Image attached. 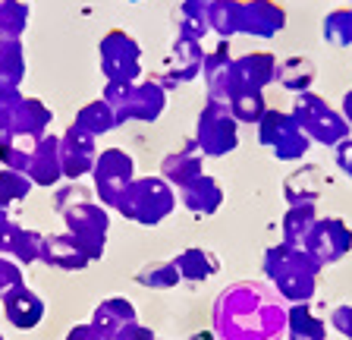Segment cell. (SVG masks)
<instances>
[{
    "instance_id": "cell-1",
    "label": "cell",
    "mask_w": 352,
    "mask_h": 340,
    "mask_svg": "<svg viewBox=\"0 0 352 340\" xmlns=\"http://www.w3.org/2000/svg\"><path fill=\"white\" fill-rule=\"evenodd\" d=\"M318 265L305 249H296V246H286V243H277L271 249L264 252V274L267 281L277 287V293L289 303H308L315 296V287H318Z\"/></svg>"
},
{
    "instance_id": "cell-2",
    "label": "cell",
    "mask_w": 352,
    "mask_h": 340,
    "mask_svg": "<svg viewBox=\"0 0 352 340\" xmlns=\"http://www.w3.org/2000/svg\"><path fill=\"white\" fill-rule=\"evenodd\" d=\"M176 208V189L164 177H135L126 193L120 195V202L113 205V211L126 217L132 224L142 227H154Z\"/></svg>"
},
{
    "instance_id": "cell-3",
    "label": "cell",
    "mask_w": 352,
    "mask_h": 340,
    "mask_svg": "<svg viewBox=\"0 0 352 340\" xmlns=\"http://www.w3.org/2000/svg\"><path fill=\"white\" fill-rule=\"evenodd\" d=\"M296 117V123L302 126V133L308 136L311 142H318V145H330L337 148L343 139H349V123L343 120V114H340V107H333L330 101H324L321 95H315V92H302V95H296L293 101V111H289Z\"/></svg>"
},
{
    "instance_id": "cell-4",
    "label": "cell",
    "mask_w": 352,
    "mask_h": 340,
    "mask_svg": "<svg viewBox=\"0 0 352 340\" xmlns=\"http://www.w3.org/2000/svg\"><path fill=\"white\" fill-rule=\"evenodd\" d=\"M192 139L205 158H227L239 148V123L223 101H208L198 111Z\"/></svg>"
},
{
    "instance_id": "cell-5",
    "label": "cell",
    "mask_w": 352,
    "mask_h": 340,
    "mask_svg": "<svg viewBox=\"0 0 352 340\" xmlns=\"http://www.w3.org/2000/svg\"><path fill=\"white\" fill-rule=\"evenodd\" d=\"M98 63L104 82H139L142 45L126 29H107L98 41Z\"/></svg>"
},
{
    "instance_id": "cell-6",
    "label": "cell",
    "mask_w": 352,
    "mask_h": 340,
    "mask_svg": "<svg viewBox=\"0 0 352 340\" xmlns=\"http://www.w3.org/2000/svg\"><path fill=\"white\" fill-rule=\"evenodd\" d=\"M66 221V233H73L79 240V246L88 252V259L98 262L104 255V243H107V230H110V217H107V205L95 202L91 195L79 199L73 208H66L63 215Z\"/></svg>"
},
{
    "instance_id": "cell-7",
    "label": "cell",
    "mask_w": 352,
    "mask_h": 340,
    "mask_svg": "<svg viewBox=\"0 0 352 340\" xmlns=\"http://www.w3.org/2000/svg\"><path fill=\"white\" fill-rule=\"evenodd\" d=\"M91 180H95L98 202L113 208L120 202V195L126 193V186L135 180V161H132V155L123 151V148H104V151H98Z\"/></svg>"
},
{
    "instance_id": "cell-8",
    "label": "cell",
    "mask_w": 352,
    "mask_h": 340,
    "mask_svg": "<svg viewBox=\"0 0 352 340\" xmlns=\"http://www.w3.org/2000/svg\"><path fill=\"white\" fill-rule=\"evenodd\" d=\"M302 249L318 262V265H333L352 249V227L343 217H318V224L311 227L305 246Z\"/></svg>"
},
{
    "instance_id": "cell-9",
    "label": "cell",
    "mask_w": 352,
    "mask_h": 340,
    "mask_svg": "<svg viewBox=\"0 0 352 340\" xmlns=\"http://www.w3.org/2000/svg\"><path fill=\"white\" fill-rule=\"evenodd\" d=\"M201 63H205V47L201 41L192 35H183L176 32L173 45H170V54L164 60V73H161V85L170 89V85H186L195 76H201Z\"/></svg>"
},
{
    "instance_id": "cell-10",
    "label": "cell",
    "mask_w": 352,
    "mask_h": 340,
    "mask_svg": "<svg viewBox=\"0 0 352 340\" xmlns=\"http://www.w3.org/2000/svg\"><path fill=\"white\" fill-rule=\"evenodd\" d=\"M98 139L88 136L85 129H79L76 123L66 126V133L60 136V161H63V180L79 183L82 177H88L95 170L98 161Z\"/></svg>"
},
{
    "instance_id": "cell-11",
    "label": "cell",
    "mask_w": 352,
    "mask_h": 340,
    "mask_svg": "<svg viewBox=\"0 0 352 340\" xmlns=\"http://www.w3.org/2000/svg\"><path fill=\"white\" fill-rule=\"evenodd\" d=\"M167 107V89L157 79H139L129 98L117 107L120 123H154Z\"/></svg>"
},
{
    "instance_id": "cell-12",
    "label": "cell",
    "mask_w": 352,
    "mask_h": 340,
    "mask_svg": "<svg viewBox=\"0 0 352 340\" xmlns=\"http://www.w3.org/2000/svg\"><path fill=\"white\" fill-rule=\"evenodd\" d=\"M233 54H230V41L220 38L211 51H205V63H201V76L208 85V101H223L233 95Z\"/></svg>"
},
{
    "instance_id": "cell-13",
    "label": "cell",
    "mask_w": 352,
    "mask_h": 340,
    "mask_svg": "<svg viewBox=\"0 0 352 340\" xmlns=\"http://www.w3.org/2000/svg\"><path fill=\"white\" fill-rule=\"evenodd\" d=\"M277 63L271 51H252L233 60V89H258L264 92L267 85L277 82Z\"/></svg>"
},
{
    "instance_id": "cell-14",
    "label": "cell",
    "mask_w": 352,
    "mask_h": 340,
    "mask_svg": "<svg viewBox=\"0 0 352 340\" xmlns=\"http://www.w3.org/2000/svg\"><path fill=\"white\" fill-rule=\"evenodd\" d=\"M286 29V10L277 0H242V32L252 38H274Z\"/></svg>"
},
{
    "instance_id": "cell-15",
    "label": "cell",
    "mask_w": 352,
    "mask_h": 340,
    "mask_svg": "<svg viewBox=\"0 0 352 340\" xmlns=\"http://www.w3.org/2000/svg\"><path fill=\"white\" fill-rule=\"evenodd\" d=\"M205 173V155H201V148L195 145V139H186L183 148H176L170 155H164L161 161V177L173 186L176 193L189 186L192 180H198Z\"/></svg>"
},
{
    "instance_id": "cell-16",
    "label": "cell",
    "mask_w": 352,
    "mask_h": 340,
    "mask_svg": "<svg viewBox=\"0 0 352 340\" xmlns=\"http://www.w3.org/2000/svg\"><path fill=\"white\" fill-rule=\"evenodd\" d=\"M0 303H3V315H7V321L16 328V331H35V328L41 325L44 299L32 287H25V284L13 287Z\"/></svg>"
},
{
    "instance_id": "cell-17",
    "label": "cell",
    "mask_w": 352,
    "mask_h": 340,
    "mask_svg": "<svg viewBox=\"0 0 352 340\" xmlns=\"http://www.w3.org/2000/svg\"><path fill=\"white\" fill-rule=\"evenodd\" d=\"M25 177L35 186H57L63 180V161H60V136L47 133L35 142V151H32V164L25 170Z\"/></svg>"
},
{
    "instance_id": "cell-18",
    "label": "cell",
    "mask_w": 352,
    "mask_h": 340,
    "mask_svg": "<svg viewBox=\"0 0 352 340\" xmlns=\"http://www.w3.org/2000/svg\"><path fill=\"white\" fill-rule=\"evenodd\" d=\"M41 262L51 268H60V271H82V268L91 265L88 252L82 249L73 233H51V237H44Z\"/></svg>"
},
{
    "instance_id": "cell-19",
    "label": "cell",
    "mask_w": 352,
    "mask_h": 340,
    "mask_svg": "<svg viewBox=\"0 0 352 340\" xmlns=\"http://www.w3.org/2000/svg\"><path fill=\"white\" fill-rule=\"evenodd\" d=\"M179 202L189 208L192 215L211 217V215H217L220 205H223V189H220V183L214 177L201 173L198 180H192L189 186L179 189Z\"/></svg>"
},
{
    "instance_id": "cell-20",
    "label": "cell",
    "mask_w": 352,
    "mask_h": 340,
    "mask_svg": "<svg viewBox=\"0 0 352 340\" xmlns=\"http://www.w3.org/2000/svg\"><path fill=\"white\" fill-rule=\"evenodd\" d=\"M51 120H54V111L47 107V104L41 101V98H32V95H22L19 107H16V117H13V133L25 136V139H41V136H47V129H51Z\"/></svg>"
},
{
    "instance_id": "cell-21",
    "label": "cell",
    "mask_w": 352,
    "mask_h": 340,
    "mask_svg": "<svg viewBox=\"0 0 352 340\" xmlns=\"http://www.w3.org/2000/svg\"><path fill=\"white\" fill-rule=\"evenodd\" d=\"M132 321H139V315H135V306H132L129 299H123V296L104 299L95 309V315H91V328H95L104 340H113L126 325H132Z\"/></svg>"
},
{
    "instance_id": "cell-22",
    "label": "cell",
    "mask_w": 352,
    "mask_h": 340,
    "mask_svg": "<svg viewBox=\"0 0 352 340\" xmlns=\"http://www.w3.org/2000/svg\"><path fill=\"white\" fill-rule=\"evenodd\" d=\"M330 180L321 173L318 164H308V167H299L293 170L283 183V193H286V202L289 205H315L321 189L327 186Z\"/></svg>"
},
{
    "instance_id": "cell-23",
    "label": "cell",
    "mask_w": 352,
    "mask_h": 340,
    "mask_svg": "<svg viewBox=\"0 0 352 340\" xmlns=\"http://www.w3.org/2000/svg\"><path fill=\"white\" fill-rule=\"evenodd\" d=\"M176 271H179V281H189V284H201L208 277L220 271V262L214 252L201 249V246H192V249H183L179 255L173 259Z\"/></svg>"
},
{
    "instance_id": "cell-24",
    "label": "cell",
    "mask_w": 352,
    "mask_h": 340,
    "mask_svg": "<svg viewBox=\"0 0 352 340\" xmlns=\"http://www.w3.org/2000/svg\"><path fill=\"white\" fill-rule=\"evenodd\" d=\"M73 123L79 126V129H85L88 136L101 139V136H107V133H113V129H117L120 117H117V111H113V107L104 101V98H95V101L82 104Z\"/></svg>"
},
{
    "instance_id": "cell-25",
    "label": "cell",
    "mask_w": 352,
    "mask_h": 340,
    "mask_svg": "<svg viewBox=\"0 0 352 340\" xmlns=\"http://www.w3.org/2000/svg\"><path fill=\"white\" fill-rule=\"evenodd\" d=\"M315 76H318L315 60H308V57H286L277 63V85L286 92H293V95L311 92Z\"/></svg>"
},
{
    "instance_id": "cell-26",
    "label": "cell",
    "mask_w": 352,
    "mask_h": 340,
    "mask_svg": "<svg viewBox=\"0 0 352 340\" xmlns=\"http://www.w3.org/2000/svg\"><path fill=\"white\" fill-rule=\"evenodd\" d=\"M208 25L211 35L230 41L242 32V0H211L208 3Z\"/></svg>"
},
{
    "instance_id": "cell-27",
    "label": "cell",
    "mask_w": 352,
    "mask_h": 340,
    "mask_svg": "<svg viewBox=\"0 0 352 340\" xmlns=\"http://www.w3.org/2000/svg\"><path fill=\"white\" fill-rule=\"evenodd\" d=\"M286 334H289V340H324L327 325H324V318L311 312L308 303H296L286 312Z\"/></svg>"
},
{
    "instance_id": "cell-28",
    "label": "cell",
    "mask_w": 352,
    "mask_h": 340,
    "mask_svg": "<svg viewBox=\"0 0 352 340\" xmlns=\"http://www.w3.org/2000/svg\"><path fill=\"white\" fill-rule=\"evenodd\" d=\"M296 129H299V123H296V117L289 111L267 107V114L258 120V142H261L264 148H271V151H274V148H277L286 136H293Z\"/></svg>"
},
{
    "instance_id": "cell-29",
    "label": "cell",
    "mask_w": 352,
    "mask_h": 340,
    "mask_svg": "<svg viewBox=\"0 0 352 340\" xmlns=\"http://www.w3.org/2000/svg\"><path fill=\"white\" fill-rule=\"evenodd\" d=\"M32 151H35V139H25L13 129L0 133V167L25 173L32 164Z\"/></svg>"
},
{
    "instance_id": "cell-30",
    "label": "cell",
    "mask_w": 352,
    "mask_h": 340,
    "mask_svg": "<svg viewBox=\"0 0 352 340\" xmlns=\"http://www.w3.org/2000/svg\"><path fill=\"white\" fill-rule=\"evenodd\" d=\"M227 107H230V114L236 117V123H255L258 126V120L267 114V101H264V92H258V89H233V95L227 98Z\"/></svg>"
},
{
    "instance_id": "cell-31",
    "label": "cell",
    "mask_w": 352,
    "mask_h": 340,
    "mask_svg": "<svg viewBox=\"0 0 352 340\" xmlns=\"http://www.w3.org/2000/svg\"><path fill=\"white\" fill-rule=\"evenodd\" d=\"M25 79V47L22 38H0V82L19 89Z\"/></svg>"
},
{
    "instance_id": "cell-32",
    "label": "cell",
    "mask_w": 352,
    "mask_h": 340,
    "mask_svg": "<svg viewBox=\"0 0 352 340\" xmlns=\"http://www.w3.org/2000/svg\"><path fill=\"white\" fill-rule=\"evenodd\" d=\"M315 224H318L315 205H289V211H286V217H283V243L302 249Z\"/></svg>"
},
{
    "instance_id": "cell-33",
    "label": "cell",
    "mask_w": 352,
    "mask_h": 340,
    "mask_svg": "<svg viewBox=\"0 0 352 340\" xmlns=\"http://www.w3.org/2000/svg\"><path fill=\"white\" fill-rule=\"evenodd\" d=\"M173 25L176 32L192 35L198 41H205L211 35V25H208V3H198V0H183L173 13Z\"/></svg>"
},
{
    "instance_id": "cell-34",
    "label": "cell",
    "mask_w": 352,
    "mask_h": 340,
    "mask_svg": "<svg viewBox=\"0 0 352 340\" xmlns=\"http://www.w3.org/2000/svg\"><path fill=\"white\" fill-rule=\"evenodd\" d=\"M321 35L333 47H352V7H337L324 16Z\"/></svg>"
},
{
    "instance_id": "cell-35",
    "label": "cell",
    "mask_w": 352,
    "mask_h": 340,
    "mask_svg": "<svg viewBox=\"0 0 352 340\" xmlns=\"http://www.w3.org/2000/svg\"><path fill=\"white\" fill-rule=\"evenodd\" d=\"M29 3L25 0H0V38H22L29 29Z\"/></svg>"
},
{
    "instance_id": "cell-36",
    "label": "cell",
    "mask_w": 352,
    "mask_h": 340,
    "mask_svg": "<svg viewBox=\"0 0 352 340\" xmlns=\"http://www.w3.org/2000/svg\"><path fill=\"white\" fill-rule=\"evenodd\" d=\"M32 189H35V183H32L25 173L0 167V208H3V211H10V205L25 202Z\"/></svg>"
},
{
    "instance_id": "cell-37",
    "label": "cell",
    "mask_w": 352,
    "mask_h": 340,
    "mask_svg": "<svg viewBox=\"0 0 352 340\" xmlns=\"http://www.w3.org/2000/svg\"><path fill=\"white\" fill-rule=\"evenodd\" d=\"M135 284L151 287V290H173L176 284H179V271H176L173 259H170V262H148V265L139 268Z\"/></svg>"
},
{
    "instance_id": "cell-38",
    "label": "cell",
    "mask_w": 352,
    "mask_h": 340,
    "mask_svg": "<svg viewBox=\"0 0 352 340\" xmlns=\"http://www.w3.org/2000/svg\"><path fill=\"white\" fill-rule=\"evenodd\" d=\"M41 246H44V233L19 227L13 246H10V259L19 262V265H35V262H41Z\"/></svg>"
},
{
    "instance_id": "cell-39",
    "label": "cell",
    "mask_w": 352,
    "mask_h": 340,
    "mask_svg": "<svg viewBox=\"0 0 352 340\" xmlns=\"http://www.w3.org/2000/svg\"><path fill=\"white\" fill-rule=\"evenodd\" d=\"M311 145H315V142L308 139V136L302 133V126H299L293 136H286V139L274 148V158H277V161H286V164L302 161V158L308 155V148H311Z\"/></svg>"
},
{
    "instance_id": "cell-40",
    "label": "cell",
    "mask_w": 352,
    "mask_h": 340,
    "mask_svg": "<svg viewBox=\"0 0 352 340\" xmlns=\"http://www.w3.org/2000/svg\"><path fill=\"white\" fill-rule=\"evenodd\" d=\"M19 101H22V92L16 89V85H3V82H0V133H7L10 126H13Z\"/></svg>"
},
{
    "instance_id": "cell-41",
    "label": "cell",
    "mask_w": 352,
    "mask_h": 340,
    "mask_svg": "<svg viewBox=\"0 0 352 340\" xmlns=\"http://www.w3.org/2000/svg\"><path fill=\"white\" fill-rule=\"evenodd\" d=\"M19 284H22V265L13 262L10 255H0V299Z\"/></svg>"
},
{
    "instance_id": "cell-42",
    "label": "cell",
    "mask_w": 352,
    "mask_h": 340,
    "mask_svg": "<svg viewBox=\"0 0 352 340\" xmlns=\"http://www.w3.org/2000/svg\"><path fill=\"white\" fill-rule=\"evenodd\" d=\"M85 189H82L79 183H69V186H63L57 195H54V208H57V215H63L66 208H73L79 199H85Z\"/></svg>"
},
{
    "instance_id": "cell-43",
    "label": "cell",
    "mask_w": 352,
    "mask_h": 340,
    "mask_svg": "<svg viewBox=\"0 0 352 340\" xmlns=\"http://www.w3.org/2000/svg\"><path fill=\"white\" fill-rule=\"evenodd\" d=\"M330 328L337 334H343L346 340H352V303L337 306V309L330 312Z\"/></svg>"
},
{
    "instance_id": "cell-44",
    "label": "cell",
    "mask_w": 352,
    "mask_h": 340,
    "mask_svg": "<svg viewBox=\"0 0 352 340\" xmlns=\"http://www.w3.org/2000/svg\"><path fill=\"white\" fill-rule=\"evenodd\" d=\"M16 230H19V224L0 208V255H10V246H13V240H16Z\"/></svg>"
},
{
    "instance_id": "cell-45",
    "label": "cell",
    "mask_w": 352,
    "mask_h": 340,
    "mask_svg": "<svg viewBox=\"0 0 352 340\" xmlns=\"http://www.w3.org/2000/svg\"><path fill=\"white\" fill-rule=\"evenodd\" d=\"M333 158H337V167L352 180V136H349V139H343L337 148H333Z\"/></svg>"
},
{
    "instance_id": "cell-46",
    "label": "cell",
    "mask_w": 352,
    "mask_h": 340,
    "mask_svg": "<svg viewBox=\"0 0 352 340\" xmlns=\"http://www.w3.org/2000/svg\"><path fill=\"white\" fill-rule=\"evenodd\" d=\"M113 340H157V337L151 334V328L139 325V321H132V325H126Z\"/></svg>"
},
{
    "instance_id": "cell-47",
    "label": "cell",
    "mask_w": 352,
    "mask_h": 340,
    "mask_svg": "<svg viewBox=\"0 0 352 340\" xmlns=\"http://www.w3.org/2000/svg\"><path fill=\"white\" fill-rule=\"evenodd\" d=\"M66 340H104V337L91 328V321H88V325H76L73 331L66 334Z\"/></svg>"
},
{
    "instance_id": "cell-48",
    "label": "cell",
    "mask_w": 352,
    "mask_h": 340,
    "mask_svg": "<svg viewBox=\"0 0 352 340\" xmlns=\"http://www.w3.org/2000/svg\"><path fill=\"white\" fill-rule=\"evenodd\" d=\"M340 114H343V120L349 123V129H352V85L343 92V101H340Z\"/></svg>"
},
{
    "instance_id": "cell-49",
    "label": "cell",
    "mask_w": 352,
    "mask_h": 340,
    "mask_svg": "<svg viewBox=\"0 0 352 340\" xmlns=\"http://www.w3.org/2000/svg\"><path fill=\"white\" fill-rule=\"evenodd\" d=\"M192 340H217L211 331H201V334H192Z\"/></svg>"
},
{
    "instance_id": "cell-50",
    "label": "cell",
    "mask_w": 352,
    "mask_h": 340,
    "mask_svg": "<svg viewBox=\"0 0 352 340\" xmlns=\"http://www.w3.org/2000/svg\"><path fill=\"white\" fill-rule=\"evenodd\" d=\"M126 3H142V0H126Z\"/></svg>"
},
{
    "instance_id": "cell-51",
    "label": "cell",
    "mask_w": 352,
    "mask_h": 340,
    "mask_svg": "<svg viewBox=\"0 0 352 340\" xmlns=\"http://www.w3.org/2000/svg\"><path fill=\"white\" fill-rule=\"evenodd\" d=\"M198 3H211V0H198Z\"/></svg>"
},
{
    "instance_id": "cell-52",
    "label": "cell",
    "mask_w": 352,
    "mask_h": 340,
    "mask_svg": "<svg viewBox=\"0 0 352 340\" xmlns=\"http://www.w3.org/2000/svg\"><path fill=\"white\" fill-rule=\"evenodd\" d=\"M0 340H3V334H0Z\"/></svg>"
},
{
    "instance_id": "cell-53",
    "label": "cell",
    "mask_w": 352,
    "mask_h": 340,
    "mask_svg": "<svg viewBox=\"0 0 352 340\" xmlns=\"http://www.w3.org/2000/svg\"><path fill=\"white\" fill-rule=\"evenodd\" d=\"M349 7H352V0H349Z\"/></svg>"
}]
</instances>
